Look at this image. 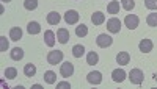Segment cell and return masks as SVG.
<instances>
[{
	"instance_id": "cell-10",
	"label": "cell",
	"mask_w": 157,
	"mask_h": 89,
	"mask_svg": "<svg viewBox=\"0 0 157 89\" xmlns=\"http://www.w3.org/2000/svg\"><path fill=\"white\" fill-rule=\"evenodd\" d=\"M152 47H154V44H152L151 39H141L140 44H138L140 52H143V53H149L151 50H152Z\"/></svg>"
},
{
	"instance_id": "cell-4",
	"label": "cell",
	"mask_w": 157,
	"mask_h": 89,
	"mask_svg": "<svg viewBox=\"0 0 157 89\" xmlns=\"http://www.w3.org/2000/svg\"><path fill=\"white\" fill-rule=\"evenodd\" d=\"M107 30L110 33H120L121 30V20L116 19V17H112L107 20Z\"/></svg>"
},
{
	"instance_id": "cell-21",
	"label": "cell",
	"mask_w": 157,
	"mask_h": 89,
	"mask_svg": "<svg viewBox=\"0 0 157 89\" xmlns=\"http://www.w3.org/2000/svg\"><path fill=\"white\" fill-rule=\"evenodd\" d=\"M83 53H85V47H83L82 44H77V45L72 47V55H74V58H82Z\"/></svg>"
},
{
	"instance_id": "cell-11",
	"label": "cell",
	"mask_w": 157,
	"mask_h": 89,
	"mask_svg": "<svg viewBox=\"0 0 157 89\" xmlns=\"http://www.w3.org/2000/svg\"><path fill=\"white\" fill-rule=\"evenodd\" d=\"M124 78H126V72H124L123 69H115V70L112 72V80H113V81L123 83Z\"/></svg>"
},
{
	"instance_id": "cell-20",
	"label": "cell",
	"mask_w": 157,
	"mask_h": 89,
	"mask_svg": "<svg viewBox=\"0 0 157 89\" xmlns=\"http://www.w3.org/2000/svg\"><path fill=\"white\" fill-rule=\"evenodd\" d=\"M24 73H25V77H35V73H36L35 64H32V62L25 64V66H24Z\"/></svg>"
},
{
	"instance_id": "cell-9",
	"label": "cell",
	"mask_w": 157,
	"mask_h": 89,
	"mask_svg": "<svg viewBox=\"0 0 157 89\" xmlns=\"http://www.w3.org/2000/svg\"><path fill=\"white\" fill-rule=\"evenodd\" d=\"M69 31L66 30V28H58V31H57V41L60 42V44H66L68 41H69Z\"/></svg>"
},
{
	"instance_id": "cell-25",
	"label": "cell",
	"mask_w": 157,
	"mask_h": 89,
	"mask_svg": "<svg viewBox=\"0 0 157 89\" xmlns=\"http://www.w3.org/2000/svg\"><path fill=\"white\" fill-rule=\"evenodd\" d=\"M75 34L78 36V37H83V36H86L88 34V27L86 25H78V27H75Z\"/></svg>"
},
{
	"instance_id": "cell-12",
	"label": "cell",
	"mask_w": 157,
	"mask_h": 89,
	"mask_svg": "<svg viewBox=\"0 0 157 89\" xmlns=\"http://www.w3.org/2000/svg\"><path fill=\"white\" fill-rule=\"evenodd\" d=\"M129 61H130V55L127 53V52H120L116 55V62L120 66H126V64H129Z\"/></svg>"
},
{
	"instance_id": "cell-8",
	"label": "cell",
	"mask_w": 157,
	"mask_h": 89,
	"mask_svg": "<svg viewBox=\"0 0 157 89\" xmlns=\"http://www.w3.org/2000/svg\"><path fill=\"white\" fill-rule=\"evenodd\" d=\"M64 22H66L68 25H74L78 22V12L75 9H69L66 11V14H64Z\"/></svg>"
},
{
	"instance_id": "cell-2",
	"label": "cell",
	"mask_w": 157,
	"mask_h": 89,
	"mask_svg": "<svg viewBox=\"0 0 157 89\" xmlns=\"http://www.w3.org/2000/svg\"><path fill=\"white\" fill-rule=\"evenodd\" d=\"M61 59H63V52H61V50H52V52L47 53V62L52 64V66L61 62Z\"/></svg>"
},
{
	"instance_id": "cell-23",
	"label": "cell",
	"mask_w": 157,
	"mask_h": 89,
	"mask_svg": "<svg viewBox=\"0 0 157 89\" xmlns=\"http://www.w3.org/2000/svg\"><path fill=\"white\" fill-rule=\"evenodd\" d=\"M107 11L109 14H118L120 12V2H110L107 5Z\"/></svg>"
},
{
	"instance_id": "cell-14",
	"label": "cell",
	"mask_w": 157,
	"mask_h": 89,
	"mask_svg": "<svg viewBox=\"0 0 157 89\" xmlns=\"http://www.w3.org/2000/svg\"><path fill=\"white\" fill-rule=\"evenodd\" d=\"M44 42L49 45V47H54L55 45V33L52 30H47L44 33Z\"/></svg>"
},
{
	"instance_id": "cell-18",
	"label": "cell",
	"mask_w": 157,
	"mask_h": 89,
	"mask_svg": "<svg viewBox=\"0 0 157 89\" xmlns=\"http://www.w3.org/2000/svg\"><path fill=\"white\" fill-rule=\"evenodd\" d=\"M44 81H46L47 84H54V83H57V73H55V72H52V70L44 72Z\"/></svg>"
},
{
	"instance_id": "cell-15",
	"label": "cell",
	"mask_w": 157,
	"mask_h": 89,
	"mask_svg": "<svg viewBox=\"0 0 157 89\" xmlns=\"http://www.w3.org/2000/svg\"><path fill=\"white\" fill-rule=\"evenodd\" d=\"M21 37H22V30L19 27H13L10 30V39L11 41H19Z\"/></svg>"
},
{
	"instance_id": "cell-3",
	"label": "cell",
	"mask_w": 157,
	"mask_h": 89,
	"mask_svg": "<svg viewBox=\"0 0 157 89\" xmlns=\"http://www.w3.org/2000/svg\"><path fill=\"white\" fill-rule=\"evenodd\" d=\"M96 44H98L99 47H102V48H107V47H110V45L113 44V37H112V36H109L107 33H102V34H99V36H98Z\"/></svg>"
},
{
	"instance_id": "cell-6",
	"label": "cell",
	"mask_w": 157,
	"mask_h": 89,
	"mask_svg": "<svg viewBox=\"0 0 157 89\" xmlns=\"http://www.w3.org/2000/svg\"><path fill=\"white\" fill-rule=\"evenodd\" d=\"M60 73H61V77H64V78L71 77V75L74 73V64H72V62H69V61L63 62L61 67H60Z\"/></svg>"
},
{
	"instance_id": "cell-5",
	"label": "cell",
	"mask_w": 157,
	"mask_h": 89,
	"mask_svg": "<svg viewBox=\"0 0 157 89\" xmlns=\"http://www.w3.org/2000/svg\"><path fill=\"white\" fill-rule=\"evenodd\" d=\"M138 22H140V19H138V16H135V14H127L126 19H124V23H126V27H127L129 30H135V28L138 27Z\"/></svg>"
},
{
	"instance_id": "cell-1",
	"label": "cell",
	"mask_w": 157,
	"mask_h": 89,
	"mask_svg": "<svg viewBox=\"0 0 157 89\" xmlns=\"http://www.w3.org/2000/svg\"><path fill=\"white\" fill-rule=\"evenodd\" d=\"M129 80H130L132 84H138L140 86L143 83V80H145V73H143L141 69H132L129 72Z\"/></svg>"
},
{
	"instance_id": "cell-17",
	"label": "cell",
	"mask_w": 157,
	"mask_h": 89,
	"mask_svg": "<svg viewBox=\"0 0 157 89\" xmlns=\"http://www.w3.org/2000/svg\"><path fill=\"white\" fill-rule=\"evenodd\" d=\"M10 56H11V59H14V61H19V59H22V58H24V50H22L21 47H14V48L11 50Z\"/></svg>"
},
{
	"instance_id": "cell-31",
	"label": "cell",
	"mask_w": 157,
	"mask_h": 89,
	"mask_svg": "<svg viewBox=\"0 0 157 89\" xmlns=\"http://www.w3.org/2000/svg\"><path fill=\"white\" fill-rule=\"evenodd\" d=\"M57 87L58 89H61V87H71V84L68 81H60V83H57Z\"/></svg>"
},
{
	"instance_id": "cell-24",
	"label": "cell",
	"mask_w": 157,
	"mask_h": 89,
	"mask_svg": "<svg viewBox=\"0 0 157 89\" xmlns=\"http://www.w3.org/2000/svg\"><path fill=\"white\" fill-rule=\"evenodd\" d=\"M5 77H6L8 80H14V78L17 77L16 67H6V69H5Z\"/></svg>"
},
{
	"instance_id": "cell-30",
	"label": "cell",
	"mask_w": 157,
	"mask_h": 89,
	"mask_svg": "<svg viewBox=\"0 0 157 89\" xmlns=\"http://www.w3.org/2000/svg\"><path fill=\"white\" fill-rule=\"evenodd\" d=\"M145 5L149 9H155L157 8V0H145Z\"/></svg>"
},
{
	"instance_id": "cell-16",
	"label": "cell",
	"mask_w": 157,
	"mask_h": 89,
	"mask_svg": "<svg viewBox=\"0 0 157 89\" xmlns=\"http://www.w3.org/2000/svg\"><path fill=\"white\" fill-rule=\"evenodd\" d=\"M60 20H61V17H60V14H58L57 11H50L49 14H47V22L50 25H57Z\"/></svg>"
},
{
	"instance_id": "cell-19",
	"label": "cell",
	"mask_w": 157,
	"mask_h": 89,
	"mask_svg": "<svg viewBox=\"0 0 157 89\" xmlns=\"http://www.w3.org/2000/svg\"><path fill=\"white\" fill-rule=\"evenodd\" d=\"M27 31L30 34H38V33H41V25H39L38 22H30L27 25Z\"/></svg>"
},
{
	"instance_id": "cell-32",
	"label": "cell",
	"mask_w": 157,
	"mask_h": 89,
	"mask_svg": "<svg viewBox=\"0 0 157 89\" xmlns=\"http://www.w3.org/2000/svg\"><path fill=\"white\" fill-rule=\"evenodd\" d=\"M2 2H3V3H8V2H11V0H2Z\"/></svg>"
},
{
	"instance_id": "cell-29",
	"label": "cell",
	"mask_w": 157,
	"mask_h": 89,
	"mask_svg": "<svg viewBox=\"0 0 157 89\" xmlns=\"http://www.w3.org/2000/svg\"><path fill=\"white\" fill-rule=\"evenodd\" d=\"M6 50H8V41L5 36H2L0 37V52H6Z\"/></svg>"
},
{
	"instance_id": "cell-13",
	"label": "cell",
	"mask_w": 157,
	"mask_h": 89,
	"mask_svg": "<svg viewBox=\"0 0 157 89\" xmlns=\"http://www.w3.org/2000/svg\"><path fill=\"white\" fill-rule=\"evenodd\" d=\"M91 22H93L94 25H102L104 22H105V16H104V12H101V11L93 12V16H91Z\"/></svg>"
},
{
	"instance_id": "cell-22",
	"label": "cell",
	"mask_w": 157,
	"mask_h": 89,
	"mask_svg": "<svg viewBox=\"0 0 157 89\" xmlns=\"http://www.w3.org/2000/svg\"><path fill=\"white\" fill-rule=\"evenodd\" d=\"M98 61H99V56H98L96 52H88V55H86V62H88L90 66L98 64Z\"/></svg>"
},
{
	"instance_id": "cell-27",
	"label": "cell",
	"mask_w": 157,
	"mask_h": 89,
	"mask_svg": "<svg viewBox=\"0 0 157 89\" xmlns=\"http://www.w3.org/2000/svg\"><path fill=\"white\" fill-rule=\"evenodd\" d=\"M24 6H25V9L33 11V9L38 8V0H25V2H24Z\"/></svg>"
},
{
	"instance_id": "cell-26",
	"label": "cell",
	"mask_w": 157,
	"mask_h": 89,
	"mask_svg": "<svg viewBox=\"0 0 157 89\" xmlns=\"http://www.w3.org/2000/svg\"><path fill=\"white\" fill-rule=\"evenodd\" d=\"M146 23L149 27H157V12H151L146 17Z\"/></svg>"
},
{
	"instance_id": "cell-28",
	"label": "cell",
	"mask_w": 157,
	"mask_h": 89,
	"mask_svg": "<svg viewBox=\"0 0 157 89\" xmlns=\"http://www.w3.org/2000/svg\"><path fill=\"white\" fill-rule=\"evenodd\" d=\"M121 6H123L126 11H130V9H134L135 2H132V0H121Z\"/></svg>"
},
{
	"instance_id": "cell-7",
	"label": "cell",
	"mask_w": 157,
	"mask_h": 89,
	"mask_svg": "<svg viewBox=\"0 0 157 89\" xmlns=\"http://www.w3.org/2000/svg\"><path fill=\"white\" fill-rule=\"evenodd\" d=\"M86 80L90 84H101L102 83V73L98 72V70H93L86 75Z\"/></svg>"
}]
</instances>
